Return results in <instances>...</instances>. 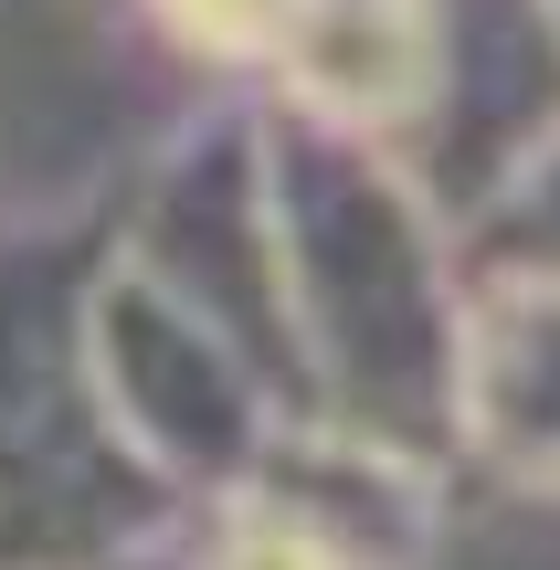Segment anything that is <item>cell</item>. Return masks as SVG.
<instances>
[{
  "instance_id": "1",
  "label": "cell",
  "mask_w": 560,
  "mask_h": 570,
  "mask_svg": "<svg viewBox=\"0 0 560 570\" xmlns=\"http://www.w3.org/2000/svg\"><path fill=\"white\" fill-rule=\"evenodd\" d=\"M148 11L212 63H265V53H286V42L307 32L317 0H148Z\"/></svg>"
},
{
  "instance_id": "2",
  "label": "cell",
  "mask_w": 560,
  "mask_h": 570,
  "mask_svg": "<svg viewBox=\"0 0 560 570\" xmlns=\"http://www.w3.org/2000/svg\"><path fill=\"white\" fill-rule=\"evenodd\" d=\"M223 570H350V560L328 550V529H296V518H254V529L223 550Z\"/></svg>"
}]
</instances>
